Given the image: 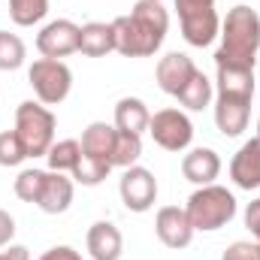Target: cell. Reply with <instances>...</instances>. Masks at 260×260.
Masks as SVG:
<instances>
[{
  "instance_id": "1",
  "label": "cell",
  "mask_w": 260,
  "mask_h": 260,
  "mask_svg": "<svg viewBox=\"0 0 260 260\" xmlns=\"http://www.w3.org/2000/svg\"><path fill=\"white\" fill-rule=\"evenodd\" d=\"M115 52L124 58H151L170 30V12L160 0H136L127 15L112 18Z\"/></svg>"
},
{
  "instance_id": "2",
  "label": "cell",
  "mask_w": 260,
  "mask_h": 260,
  "mask_svg": "<svg viewBox=\"0 0 260 260\" xmlns=\"http://www.w3.org/2000/svg\"><path fill=\"white\" fill-rule=\"evenodd\" d=\"M221 46L215 52V67L254 70L260 55V15L257 9L239 3L221 21Z\"/></svg>"
},
{
  "instance_id": "3",
  "label": "cell",
  "mask_w": 260,
  "mask_h": 260,
  "mask_svg": "<svg viewBox=\"0 0 260 260\" xmlns=\"http://www.w3.org/2000/svg\"><path fill=\"white\" fill-rule=\"evenodd\" d=\"M185 212H188L194 230L215 233V230L227 227L236 218V197L227 188H221V185H203V188H197L194 194L188 197Z\"/></svg>"
},
{
  "instance_id": "4",
  "label": "cell",
  "mask_w": 260,
  "mask_h": 260,
  "mask_svg": "<svg viewBox=\"0 0 260 260\" xmlns=\"http://www.w3.org/2000/svg\"><path fill=\"white\" fill-rule=\"evenodd\" d=\"M55 112L43 106L40 100H24L15 109V133L21 136L27 157H46L49 148L55 145Z\"/></svg>"
},
{
  "instance_id": "5",
  "label": "cell",
  "mask_w": 260,
  "mask_h": 260,
  "mask_svg": "<svg viewBox=\"0 0 260 260\" xmlns=\"http://www.w3.org/2000/svg\"><path fill=\"white\" fill-rule=\"evenodd\" d=\"M182 37L188 46L206 49L221 34V18L215 9V0H176Z\"/></svg>"
},
{
  "instance_id": "6",
  "label": "cell",
  "mask_w": 260,
  "mask_h": 260,
  "mask_svg": "<svg viewBox=\"0 0 260 260\" xmlns=\"http://www.w3.org/2000/svg\"><path fill=\"white\" fill-rule=\"evenodd\" d=\"M27 82L43 106H58L70 97L73 88V70L55 58H37L27 70Z\"/></svg>"
},
{
  "instance_id": "7",
  "label": "cell",
  "mask_w": 260,
  "mask_h": 260,
  "mask_svg": "<svg viewBox=\"0 0 260 260\" xmlns=\"http://www.w3.org/2000/svg\"><path fill=\"white\" fill-rule=\"evenodd\" d=\"M151 139L164 148V151H185L194 142V124L182 109H160L151 115L148 121Z\"/></svg>"
},
{
  "instance_id": "8",
  "label": "cell",
  "mask_w": 260,
  "mask_h": 260,
  "mask_svg": "<svg viewBox=\"0 0 260 260\" xmlns=\"http://www.w3.org/2000/svg\"><path fill=\"white\" fill-rule=\"evenodd\" d=\"M118 194H121V203L127 206V212L142 215L157 200V179L145 167H127L121 182H118Z\"/></svg>"
},
{
  "instance_id": "9",
  "label": "cell",
  "mask_w": 260,
  "mask_h": 260,
  "mask_svg": "<svg viewBox=\"0 0 260 260\" xmlns=\"http://www.w3.org/2000/svg\"><path fill=\"white\" fill-rule=\"evenodd\" d=\"M37 52L43 58L61 61L67 55L79 52V24L70 18H55L37 34Z\"/></svg>"
},
{
  "instance_id": "10",
  "label": "cell",
  "mask_w": 260,
  "mask_h": 260,
  "mask_svg": "<svg viewBox=\"0 0 260 260\" xmlns=\"http://www.w3.org/2000/svg\"><path fill=\"white\" fill-rule=\"evenodd\" d=\"M154 233L167 248H188L197 230L185 212V206H164L154 215Z\"/></svg>"
},
{
  "instance_id": "11",
  "label": "cell",
  "mask_w": 260,
  "mask_h": 260,
  "mask_svg": "<svg viewBox=\"0 0 260 260\" xmlns=\"http://www.w3.org/2000/svg\"><path fill=\"white\" fill-rule=\"evenodd\" d=\"M194 73H197V64L188 58V55H182V52H170V55H164V58L157 61L154 79H157V85H160L164 94L176 97V94L191 82Z\"/></svg>"
},
{
  "instance_id": "12",
  "label": "cell",
  "mask_w": 260,
  "mask_h": 260,
  "mask_svg": "<svg viewBox=\"0 0 260 260\" xmlns=\"http://www.w3.org/2000/svg\"><path fill=\"white\" fill-rule=\"evenodd\" d=\"M230 179L242 191H257L260 188V139L242 142V148L230 160Z\"/></svg>"
},
{
  "instance_id": "13",
  "label": "cell",
  "mask_w": 260,
  "mask_h": 260,
  "mask_svg": "<svg viewBox=\"0 0 260 260\" xmlns=\"http://www.w3.org/2000/svg\"><path fill=\"white\" fill-rule=\"evenodd\" d=\"M248 115H251V100L245 97H227V94H215V124L224 136H239L248 127Z\"/></svg>"
},
{
  "instance_id": "14",
  "label": "cell",
  "mask_w": 260,
  "mask_h": 260,
  "mask_svg": "<svg viewBox=\"0 0 260 260\" xmlns=\"http://www.w3.org/2000/svg\"><path fill=\"white\" fill-rule=\"evenodd\" d=\"M85 245H88V254L94 260H121V254H124V236L112 221L91 224Z\"/></svg>"
},
{
  "instance_id": "15",
  "label": "cell",
  "mask_w": 260,
  "mask_h": 260,
  "mask_svg": "<svg viewBox=\"0 0 260 260\" xmlns=\"http://www.w3.org/2000/svg\"><path fill=\"white\" fill-rule=\"evenodd\" d=\"M182 176L203 188V185H215V179L221 176V157L215 148H191L182 157Z\"/></svg>"
},
{
  "instance_id": "16",
  "label": "cell",
  "mask_w": 260,
  "mask_h": 260,
  "mask_svg": "<svg viewBox=\"0 0 260 260\" xmlns=\"http://www.w3.org/2000/svg\"><path fill=\"white\" fill-rule=\"evenodd\" d=\"M70 203H73V179L64 176V173L49 170L37 206H40L46 215H64L67 209H70Z\"/></svg>"
},
{
  "instance_id": "17",
  "label": "cell",
  "mask_w": 260,
  "mask_h": 260,
  "mask_svg": "<svg viewBox=\"0 0 260 260\" xmlns=\"http://www.w3.org/2000/svg\"><path fill=\"white\" fill-rule=\"evenodd\" d=\"M79 52L88 58H106L109 52H115V30L112 21H88L79 27Z\"/></svg>"
},
{
  "instance_id": "18",
  "label": "cell",
  "mask_w": 260,
  "mask_h": 260,
  "mask_svg": "<svg viewBox=\"0 0 260 260\" xmlns=\"http://www.w3.org/2000/svg\"><path fill=\"white\" fill-rule=\"evenodd\" d=\"M115 139H118V127L115 124L94 121V124H88L85 133H82V151L91 154V157H100V160H109L112 164Z\"/></svg>"
},
{
  "instance_id": "19",
  "label": "cell",
  "mask_w": 260,
  "mask_h": 260,
  "mask_svg": "<svg viewBox=\"0 0 260 260\" xmlns=\"http://www.w3.org/2000/svg\"><path fill=\"white\" fill-rule=\"evenodd\" d=\"M148 121H151V112H148L145 100H139V97H121L115 103V127L121 130V133L142 136L148 130Z\"/></svg>"
},
{
  "instance_id": "20",
  "label": "cell",
  "mask_w": 260,
  "mask_h": 260,
  "mask_svg": "<svg viewBox=\"0 0 260 260\" xmlns=\"http://www.w3.org/2000/svg\"><path fill=\"white\" fill-rule=\"evenodd\" d=\"M176 100H179L185 109H191V112H203V109L212 106V100H215V85H212V79H209L203 70H197L194 76H191V82L176 94Z\"/></svg>"
},
{
  "instance_id": "21",
  "label": "cell",
  "mask_w": 260,
  "mask_h": 260,
  "mask_svg": "<svg viewBox=\"0 0 260 260\" xmlns=\"http://www.w3.org/2000/svg\"><path fill=\"white\" fill-rule=\"evenodd\" d=\"M215 94H227V97H254V70H230V67H218V79H215Z\"/></svg>"
},
{
  "instance_id": "22",
  "label": "cell",
  "mask_w": 260,
  "mask_h": 260,
  "mask_svg": "<svg viewBox=\"0 0 260 260\" xmlns=\"http://www.w3.org/2000/svg\"><path fill=\"white\" fill-rule=\"evenodd\" d=\"M79 157H82V142L79 139H61L46 154L49 170H55V173H73L76 164H79Z\"/></svg>"
},
{
  "instance_id": "23",
  "label": "cell",
  "mask_w": 260,
  "mask_h": 260,
  "mask_svg": "<svg viewBox=\"0 0 260 260\" xmlns=\"http://www.w3.org/2000/svg\"><path fill=\"white\" fill-rule=\"evenodd\" d=\"M109 173H112V164H109V160H100V157H91V154L82 151V157H79V164H76V170H73L70 176H73L79 185L94 188V185H100Z\"/></svg>"
},
{
  "instance_id": "24",
  "label": "cell",
  "mask_w": 260,
  "mask_h": 260,
  "mask_svg": "<svg viewBox=\"0 0 260 260\" xmlns=\"http://www.w3.org/2000/svg\"><path fill=\"white\" fill-rule=\"evenodd\" d=\"M49 0H9V18L18 27H34L46 18Z\"/></svg>"
},
{
  "instance_id": "25",
  "label": "cell",
  "mask_w": 260,
  "mask_h": 260,
  "mask_svg": "<svg viewBox=\"0 0 260 260\" xmlns=\"http://www.w3.org/2000/svg\"><path fill=\"white\" fill-rule=\"evenodd\" d=\"M142 157V136L136 133H121L118 130V139H115V151H112V167H136V160Z\"/></svg>"
},
{
  "instance_id": "26",
  "label": "cell",
  "mask_w": 260,
  "mask_h": 260,
  "mask_svg": "<svg viewBox=\"0 0 260 260\" xmlns=\"http://www.w3.org/2000/svg\"><path fill=\"white\" fill-rule=\"evenodd\" d=\"M27 58V49L18 34L0 30V70H18Z\"/></svg>"
},
{
  "instance_id": "27",
  "label": "cell",
  "mask_w": 260,
  "mask_h": 260,
  "mask_svg": "<svg viewBox=\"0 0 260 260\" xmlns=\"http://www.w3.org/2000/svg\"><path fill=\"white\" fill-rule=\"evenodd\" d=\"M43 182H46V170H37V167H34V170H21L18 179H15V185H12V191H15L18 200L37 206L40 191H43Z\"/></svg>"
},
{
  "instance_id": "28",
  "label": "cell",
  "mask_w": 260,
  "mask_h": 260,
  "mask_svg": "<svg viewBox=\"0 0 260 260\" xmlns=\"http://www.w3.org/2000/svg\"><path fill=\"white\" fill-rule=\"evenodd\" d=\"M24 160H27V148L21 136L15 130H3L0 133V167H18Z\"/></svg>"
},
{
  "instance_id": "29",
  "label": "cell",
  "mask_w": 260,
  "mask_h": 260,
  "mask_svg": "<svg viewBox=\"0 0 260 260\" xmlns=\"http://www.w3.org/2000/svg\"><path fill=\"white\" fill-rule=\"evenodd\" d=\"M221 260H260V245L257 242H233L227 245V251L221 254Z\"/></svg>"
},
{
  "instance_id": "30",
  "label": "cell",
  "mask_w": 260,
  "mask_h": 260,
  "mask_svg": "<svg viewBox=\"0 0 260 260\" xmlns=\"http://www.w3.org/2000/svg\"><path fill=\"white\" fill-rule=\"evenodd\" d=\"M245 227L254 233V239L260 242V197L257 200H251L248 209H245Z\"/></svg>"
},
{
  "instance_id": "31",
  "label": "cell",
  "mask_w": 260,
  "mask_h": 260,
  "mask_svg": "<svg viewBox=\"0 0 260 260\" xmlns=\"http://www.w3.org/2000/svg\"><path fill=\"white\" fill-rule=\"evenodd\" d=\"M12 236H15V218H12L6 209H0V248L9 245Z\"/></svg>"
},
{
  "instance_id": "32",
  "label": "cell",
  "mask_w": 260,
  "mask_h": 260,
  "mask_svg": "<svg viewBox=\"0 0 260 260\" xmlns=\"http://www.w3.org/2000/svg\"><path fill=\"white\" fill-rule=\"evenodd\" d=\"M40 260H82V254L76 248H70V245H55V248H49Z\"/></svg>"
},
{
  "instance_id": "33",
  "label": "cell",
  "mask_w": 260,
  "mask_h": 260,
  "mask_svg": "<svg viewBox=\"0 0 260 260\" xmlns=\"http://www.w3.org/2000/svg\"><path fill=\"white\" fill-rule=\"evenodd\" d=\"M0 260H30L24 245H9V251H0Z\"/></svg>"
},
{
  "instance_id": "34",
  "label": "cell",
  "mask_w": 260,
  "mask_h": 260,
  "mask_svg": "<svg viewBox=\"0 0 260 260\" xmlns=\"http://www.w3.org/2000/svg\"><path fill=\"white\" fill-rule=\"evenodd\" d=\"M257 139H260V118H257Z\"/></svg>"
},
{
  "instance_id": "35",
  "label": "cell",
  "mask_w": 260,
  "mask_h": 260,
  "mask_svg": "<svg viewBox=\"0 0 260 260\" xmlns=\"http://www.w3.org/2000/svg\"><path fill=\"white\" fill-rule=\"evenodd\" d=\"M257 245H260V242H257Z\"/></svg>"
}]
</instances>
